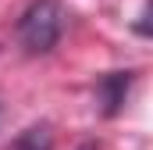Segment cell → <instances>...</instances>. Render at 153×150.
Here are the masks:
<instances>
[{
	"label": "cell",
	"instance_id": "cell-3",
	"mask_svg": "<svg viewBox=\"0 0 153 150\" xmlns=\"http://www.w3.org/2000/svg\"><path fill=\"white\" fill-rule=\"evenodd\" d=\"M7 150H53V129H50L46 122L29 125L25 132L14 136V143H11Z\"/></svg>",
	"mask_w": 153,
	"mask_h": 150
},
{
	"label": "cell",
	"instance_id": "cell-1",
	"mask_svg": "<svg viewBox=\"0 0 153 150\" xmlns=\"http://www.w3.org/2000/svg\"><path fill=\"white\" fill-rule=\"evenodd\" d=\"M64 32V7L57 0H32L18 18V43L29 54H46Z\"/></svg>",
	"mask_w": 153,
	"mask_h": 150
},
{
	"label": "cell",
	"instance_id": "cell-4",
	"mask_svg": "<svg viewBox=\"0 0 153 150\" xmlns=\"http://www.w3.org/2000/svg\"><path fill=\"white\" fill-rule=\"evenodd\" d=\"M82 150H96V147H93V143H85V147H82Z\"/></svg>",
	"mask_w": 153,
	"mask_h": 150
},
{
	"label": "cell",
	"instance_id": "cell-2",
	"mask_svg": "<svg viewBox=\"0 0 153 150\" xmlns=\"http://www.w3.org/2000/svg\"><path fill=\"white\" fill-rule=\"evenodd\" d=\"M135 82V72H107L100 82H96V104H100V114L114 118L121 107H125V97Z\"/></svg>",
	"mask_w": 153,
	"mask_h": 150
}]
</instances>
